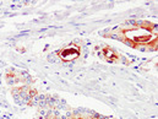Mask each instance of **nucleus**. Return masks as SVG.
Here are the masks:
<instances>
[{"mask_svg":"<svg viewBox=\"0 0 158 119\" xmlns=\"http://www.w3.org/2000/svg\"><path fill=\"white\" fill-rule=\"evenodd\" d=\"M115 38L121 40L124 43L135 48H150L156 49L157 45V27L152 22H134L124 25L117 28Z\"/></svg>","mask_w":158,"mask_h":119,"instance_id":"obj_1","label":"nucleus"},{"mask_svg":"<svg viewBox=\"0 0 158 119\" xmlns=\"http://www.w3.org/2000/svg\"><path fill=\"white\" fill-rule=\"evenodd\" d=\"M66 119H99L97 117H75V118H66Z\"/></svg>","mask_w":158,"mask_h":119,"instance_id":"obj_2","label":"nucleus"}]
</instances>
